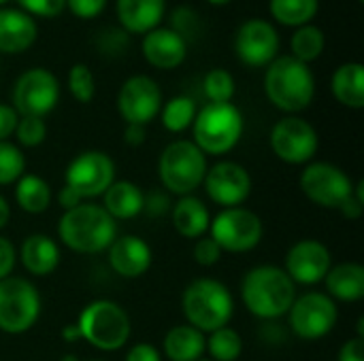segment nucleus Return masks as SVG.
Wrapping results in <instances>:
<instances>
[{
  "label": "nucleus",
  "mask_w": 364,
  "mask_h": 361,
  "mask_svg": "<svg viewBox=\"0 0 364 361\" xmlns=\"http://www.w3.org/2000/svg\"><path fill=\"white\" fill-rule=\"evenodd\" d=\"M53 194L45 179L36 174H21L15 183V202L23 213L41 215L51 206Z\"/></svg>",
  "instance_id": "nucleus-29"
},
{
  "label": "nucleus",
  "mask_w": 364,
  "mask_h": 361,
  "mask_svg": "<svg viewBox=\"0 0 364 361\" xmlns=\"http://www.w3.org/2000/svg\"><path fill=\"white\" fill-rule=\"evenodd\" d=\"M62 361H79V357H77V355H64Z\"/></svg>",
  "instance_id": "nucleus-50"
},
{
  "label": "nucleus",
  "mask_w": 364,
  "mask_h": 361,
  "mask_svg": "<svg viewBox=\"0 0 364 361\" xmlns=\"http://www.w3.org/2000/svg\"><path fill=\"white\" fill-rule=\"evenodd\" d=\"M17 262V249L6 236H0V281L13 274Z\"/></svg>",
  "instance_id": "nucleus-42"
},
{
  "label": "nucleus",
  "mask_w": 364,
  "mask_h": 361,
  "mask_svg": "<svg viewBox=\"0 0 364 361\" xmlns=\"http://www.w3.org/2000/svg\"><path fill=\"white\" fill-rule=\"evenodd\" d=\"M271 13L279 23L307 26L318 13V0H271Z\"/></svg>",
  "instance_id": "nucleus-31"
},
{
  "label": "nucleus",
  "mask_w": 364,
  "mask_h": 361,
  "mask_svg": "<svg viewBox=\"0 0 364 361\" xmlns=\"http://www.w3.org/2000/svg\"><path fill=\"white\" fill-rule=\"evenodd\" d=\"M58 238L75 253H102L117 238V221L100 204L81 202L60 217Z\"/></svg>",
  "instance_id": "nucleus-2"
},
{
  "label": "nucleus",
  "mask_w": 364,
  "mask_h": 361,
  "mask_svg": "<svg viewBox=\"0 0 364 361\" xmlns=\"http://www.w3.org/2000/svg\"><path fill=\"white\" fill-rule=\"evenodd\" d=\"M181 309L188 326L203 334H211L230 323L235 315V300L222 281L196 279L183 289Z\"/></svg>",
  "instance_id": "nucleus-3"
},
{
  "label": "nucleus",
  "mask_w": 364,
  "mask_h": 361,
  "mask_svg": "<svg viewBox=\"0 0 364 361\" xmlns=\"http://www.w3.org/2000/svg\"><path fill=\"white\" fill-rule=\"evenodd\" d=\"M324 49V34L316 26H301L292 34V57L301 62H314Z\"/></svg>",
  "instance_id": "nucleus-33"
},
{
  "label": "nucleus",
  "mask_w": 364,
  "mask_h": 361,
  "mask_svg": "<svg viewBox=\"0 0 364 361\" xmlns=\"http://www.w3.org/2000/svg\"><path fill=\"white\" fill-rule=\"evenodd\" d=\"M264 89L277 109L299 113L311 104L316 96V79L305 62L292 55H282L269 64Z\"/></svg>",
  "instance_id": "nucleus-4"
},
{
  "label": "nucleus",
  "mask_w": 364,
  "mask_h": 361,
  "mask_svg": "<svg viewBox=\"0 0 364 361\" xmlns=\"http://www.w3.org/2000/svg\"><path fill=\"white\" fill-rule=\"evenodd\" d=\"M207 336L192 326H175L162 340V351L168 361H196L205 355Z\"/></svg>",
  "instance_id": "nucleus-27"
},
{
  "label": "nucleus",
  "mask_w": 364,
  "mask_h": 361,
  "mask_svg": "<svg viewBox=\"0 0 364 361\" xmlns=\"http://www.w3.org/2000/svg\"><path fill=\"white\" fill-rule=\"evenodd\" d=\"M294 298L296 285L279 266L262 264L247 270L241 279V300L245 309L262 321H275L288 315Z\"/></svg>",
  "instance_id": "nucleus-1"
},
{
  "label": "nucleus",
  "mask_w": 364,
  "mask_h": 361,
  "mask_svg": "<svg viewBox=\"0 0 364 361\" xmlns=\"http://www.w3.org/2000/svg\"><path fill=\"white\" fill-rule=\"evenodd\" d=\"M164 15V0H117L122 26L134 34L151 32Z\"/></svg>",
  "instance_id": "nucleus-26"
},
{
  "label": "nucleus",
  "mask_w": 364,
  "mask_h": 361,
  "mask_svg": "<svg viewBox=\"0 0 364 361\" xmlns=\"http://www.w3.org/2000/svg\"><path fill=\"white\" fill-rule=\"evenodd\" d=\"M143 189L132 181H113L111 187L102 194V209L115 221H128L143 213Z\"/></svg>",
  "instance_id": "nucleus-25"
},
{
  "label": "nucleus",
  "mask_w": 364,
  "mask_h": 361,
  "mask_svg": "<svg viewBox=\"0 0 364 361\" xmlns=\"http://www.w3.org/2000/svg\"><path fill=\"white\" fill-rule=\"evenodd\" d=\"M81 202H85V200H83L81 196H77V194H75L70 187H66V185H64V187L60 189V194H58V204H60L64 211H70V209L79 206Z\"/></svg>",
  "instance_id": "nucleus-47"
},
{
  "label": "nucleus",
  "mask_w": 364,
  "mask_h": 361,
  "mask_svg": "<svg viewBox=\"0 0 364 361\" xmlns=\"http://www.w3.org/2000/svg\"><path fill=\"white\" fill-rule=\"evenodd\" d=\"M62 338H64L66 343L81 340V334H79V328H77V323H68V326H64V328H62Z\"/></svg>",
  "instance_id": "nucleus-49"
},
{
  "label": "nucleus",
  "mask_w": 364,
  "mask_h": 361,
  "mask_svg": "<svg viewBox=\"0 0 364 361\" xmlns=\"http://www.w3.org/2000/svg\"><path fill=\"white\" fill-rule=\"evenodd\" d=\"M81 340L102 353H115L126 347L132 334L128 313L113 300H94L83 306L77 319Z\"/></svg>",
  "instance_id": "nucleus-5"
},
{
  "label": "nucleus",
  "mask_w": 364,
  "mask_h": 361,
  "mask_svg": "<svg viewBox=\"0 0 364 361\" xmlns=\"http://www.w3.org/2000/svg\"><path fill=\"white\" fill-rule=\"evenodd\" d=\"M196 361H211V360H205V357H200V360H196Z\"/></svg>",
  "instance_id": "nucleus-52"
},
{
  "label": "nucleus",
  "mask_w": 364,
  "mask_h": 361,
  "mask_svg": "<svg viewBox=\"0 0 364 361\" xmlns=\"http://www.w3.org/2000/svg\"><path fill=\"white\" fill-rule=\"evenodd\" d=\"M192 255H194V262H196V264H200V266L207 268V266H215V264L222 260L224 251L220 249V245H218L209 234H205V236L196 238Z\"/></svg>",
  "instance_id": "nucleus-38"
},
{
  "label": "nucleus",
  "mask_w": 364,
  "mask_h": 361,
  "mask_svg": "<svg viewBox=\"0 0 364 361\" xmlns=\"http://www.w3.org/2000/svg\"><path fill=\"white\" fill-rule=\"evenodd\" d=\"M331 266H333L331 249L320 240L303 238L288 249L284 270L294 285H318L324 281Z\"/></svg>",
  "instance_id": "nucleus-17"
},
{
  "label": "nucleus",
  "mask_w": 364,
  "mask_h": 361,
  "mask_svg": "<svg viewBox=\"0 0 364 361\" xmlns=\"http://www.w3.org/2000/svg\"><path fill=\"white\" fill-rule=\"evenodd\" d=\"M171 209H173V202L164 191H151L143 200V211L151 217H162L171 213Z\"/></svg>",
  "instance_id": "nucleus-40"
},
{
  "label": "nucleus",
  "mask_w": 364,
  "mask_h": 361,
  "mask_svg": "<svg viewBox=\"0 0 364 361\" xmlns=\"http://www.w3.org/2000/svg\"><path fill=\"white\" fill-rule=\"evenodd\" d=\"M205 194L209 200L222 209L241 206L252 194V177L245 166L237 162H218L207 168L203 179Z\"/></svg>",
  "instance_id": "nucleus-15"
},
{
  "label": "nucleus",
  "mask_w": 364,
  "mask_h": 361,
  "mask_svg": "<svg viewBox=\"0 0 364 361\" xmlns=\"http://www.w3.org/2000/svg\"><path fill=\"white\" fill-rule=\"evenodd\" d=\"M337 361H364V338L354 336L348 343L341 345Z\"/></svg>",
  "instance_id": "nucleus-44"
},
{
  "label": "nucleus",
  "mask_w": 364,
  "mask_h": 361,
  "mask_svg": "<svg viewBox=\"0 0 364 361\" xmlns=\"http://www.w3.org/2000/svg\"><path fill=\"white\" fill-rule=\"evenodd\" d=\"M124 361H162L160 351L149 345V343H136L134 347L128 349L126 353V360Z\"/></svg>",
  "instance_id": "nucleus-45"
},
{
  "label": "nucleus",
  "mask_w": 364,
  "mask_h": 361,
  "mask_svg": "<svg viewBox=\"0 0 364 361\" xmlns=\"http://www.w3.org/2000/svg\"><path fill=\"white\" fill-rule=\"evenodd\" d=\"M318 132L303 117H284L271 130V149L273 153L292 166L309 164L318 153Z\"/></svg>",
  "instance_id": "nucleus-14"
},
{
  "label": "nucleus",
  "mask_w": 364,
  "mask_h": 361,
  "mask_svg": "<svg viewBox=\"0 0 364 361\" xmlns=\"http://www.w3.org/2000/svg\"><path fill=\"white\" fill-rule=\"evenodd\" d=\"M109 253V266L111 270L122 277V279H139L151 268V247L134 234H124L117 236L111 247L107 249Z\"/></svg>",
  "instance_id": "nucleus-19"
},
{
  "label": "nucleus",
  "mask_w": 364,
  "mask_h": 361,
  "mask_svg": "<svg viewBox=\"0 0 364 361\" xmlns=\"http://www.w3.org/2000/svg\"><path fill=\"white\" fill-rule=\"evenodd\" d=\"M17 121H19L17 111L13 106H9V104H2L0 102V143L2 140H9V136L15 134Z\"/></svg>",
  "instance_id": "nucleus-43"
},
{
  "label": "nucleus",
  "mask_w": 364,
  "mask_h": 361,
  "mask_svg": "<svg viewBox=\"0 0 364 361\" xmlns=\"http://www.w3.org/2000/svg\"><path fill=\"white\" fill-rule=\"evenodd\" d=\"M299 183L309 202L335 211H339V206L354 191V181L350 174L331 162H309L301 172Z\"/></svg>",
  "instance_id": "nucleus-11"
},
{
  "label": "nucleus",
  "mask_w": 364,
  "mask_h": 361,
  "mask_svg": "<svg viewBox=\"0 0 364 361\" xmlns=\"http://www.w3.org/2000/svg\"><path fill=\"white\" fill-rule=\"evenodd\" d=\"M36 40L34 19L17 9H0V51L19 53Z\"/></svg>",
  "instance_id": "nucleus-22"
},
{
  "label": "nucleus",
  "mask_w": 364,
  "mask_h": 361,
  "mask_svg": "<svg viewBox=\"0 0 364 361\" xmlns=\"http://www.w3.org/2000/svg\"><path fill=\"white\" fill-rule=\"evenodd\" d=\"M205 351L211 361H237L243 353V338L237 330L226 326L207 336Z\"/></svg>",
  "instance_id": "nucleus-30"
},
{
  "label": "nucleus",
  "mask_w": 364,
  "mask_h": 361,
  "mask_svg": "<svg viewBox=\"0 0 364 361\" xmlns=\"http://www.w3.org/2000/svg\"><path fill=\"white\" fill-rule=\"evenodd\" d=\"M26 174V157L21 149L9 140L0 143V185L17 183V179Z\"/></svg>",
  "instance_id": "nucleus-34"
},
{
  "label": "nucleus",
  "mask_w": 364,
  "mask_h": 361,
  "mask_svg": "<svg viewBox=\"0 0 364 361\" xmlns=\"http://www.w3.org/2000/svg\"><path fill=\"white\" fill-rule=\"evenodd\" d=\"M147 138V132H145V126H134V123H126V130H124V143L130 145V147H139L143 145Z\"/></svg>",
  "instance_id": "nucleus-46"
},
{
  "label": "nucleus",
  "mask_w": 364,
  "mask_h": 361,
  "mask_svg": "<svg viewBox=\"0 0 364 361\" xmlns=\"http://www.w3.org/2000/svg\"><path fill=\"white\" fill-rule=\"evenodd\" d=\"M115 181V162L105 151H83L66 168L64 185L85 202L102 196Z\"/></svg>",
  "instance_id": "nucleus-12"
},
{
  "label": "nucleus",
  "mask_w": 364,
  "mask_h": 361,
  "mask_svg": "<svg viewBox=\"0 0 364 361\" xmlns=\"http://www.w3.org/2000/svg\"><path fill=\"white\" fill-rule=\"evenodd\" d=\"M326 296L339 302H360L364 298V268L356 262L331 266L324 277Z\"/></svg>",
  "instance_id": "nucleus-24"
},
{
  "label": "nucleus",
  "mask_w": 364,
  "mask_h": 361,
  "mask_svg": "<svg viewBox=\"0 0 364 361\" xmlns=\"http://www.w3.org/2000/svg\"><path fill=\"white\" fill-rule=\"evenodd\" d=\"M203 89H205V96L209 98V102H230L235 96V79L228 70L215 68V70L207 72Z\"/></svg>",
  "instance_id": "nucleus-35"
},
{
  "label": "nucleus",
  "mask_w": 364,
  "mask_h": 361,
  "mask_svg": "<svg viewBox=\"0 0 364 361\" xmlns=\"http://www.w3.org/2000/svg\"><path fill=\"white\" fill-rule=\"evenodd\" d=\"M211 4H226V2H230V0H209Z\"/></svg>",
  "instance_id": "nucleus-51"
},
{
  "label": "nucleus",
  "mask_w": 364,
  "mask_h": 361,
  "mask_svg": "<svg viewBox=\"0 0 364 361\" xmlns=\"http://www.w3.org/2000/svg\"><path fill=\"white\" fill-rule=\"evenodd\" d=\"M160 115H162V126L168 132L179 134L192 126V121L196 117V104L188 96H177L160 109Z\"/></svg>",
  "instance_id": "nucleus-32"
},
{
  "label": "nucleus",
  "mask_w": 364,
  "mask_h": 361,
  "mask_svg": "<svg viewBox=\"0 0 364 361\" xmlns=\"http://www.w3.org/2000/svg\"><path fill=\"white\" fill-rule=\"evenodd\" d=\"M162 109V91L158 83L145 74L130 77L117 94V111L126 123L147 126Z\"/></svg>",
  "instance_id": "nucleus-16"
},
{
  "label": "nucleus",
  "mask_w": 364,
  "mask_h": 361,
  "mask_svg": "<svg viewBox=\"0 0 364 361\" xmlns=\"http://www.w3.org/2000/svg\"><path fill=\"white\" fill-rule=\"evenodd\" d=\"M333 94L348 109L364 106V68L358 62H348L333 77Z\"/></svg>",
  "instance_id": "nucleus-28"
},
{
  "label": "nucleus",
  "mask_w": 364,
  "mask_h": 361,
  "mask_svg": "<svg viewBox=\"0 0 364 361\" xmlns=\"http://www.w3.org/2000/svg\"><path fill=\"white\" fill-rule=\"evenodd\" d=\"M107 0H66V6L81 19L98 17L105 11Z\"/></svg>",
  "instance_id": "nucleus-41"
},
{
  "label": "nucleus",
  "mask_w": 364,
  "mask_h": 361,
  "mask_svg": "<svg viewBox=\"0 0 364 361\" xmlns=\"http://www.w3.org/2000/svg\"><path fill=\"white\" fill-rule=\"evenodd\" d=\"M235 49L243 64L252 68H260V66L271 64L277 57L279 34L269 21L250 19L239 28Z\"/></svg>",
  "instance_id": "nucleus-18"
},
{
  "label": "nucleus",
  "mask_w": 364,
  "mask_h": 361,
  "mask_svg": "<svg viewBox=\"0 0 364 361\" xmlns=\"http://www.w3.org/2000/svg\"><path fill=\"white\" fill-rule=\"evenodd\" d=\"M171 217H173V228L190 240H196L200 236H205L209 232V223H211V213L207 209V204L192 196H181L173 209H171Z\"/></svg>",
  "instance_id": "nucleus-23"
},
{
  "label": "nucleus",
  "mask_w": 364,
  "mask_h": 361,
  "mask_svg": "<svg viewBox=\"0 0 364 361\" xmlns=\"http://www.w3.org/2000/svg\"><path fill=\"white\" fill-rule=\"evenodd\" d=\"M143 53L151 66L171 70V68H177L186 60L188 47H186L183 36L177 30L154 28L151 32H147L143 40Z\"/></svg>",
  "instance_id": "nucleus-20"
},
{
  "label": "nucleus",
  "mask_w": 364,
  "mask_h": 361,
  "mask_svg": "<svg viewBox=\"0 0 364 361\" xmlns=\"http://www.w3.org/2000/svg\"><path fill=\"white\" fill-rule=\"evenodd\" d=\"M209 236L224 253H247L260 245L264 223L245 206L222 209L209 223Z\"/></svg>",
  "instance_id": "nucleus-9"
},
{
  "label": "nucleus",
  "mask_w": 364,
  "mask_h": 361,
  "mask_svg": "<svg viewBox=\"0 0 364 361\" xmlns=\"http://www.w3.org/2000/svg\"><path fill=\"white\" fill-rule=\"evenodd\" d=\"M192 128V143L205 155H226L239 145L245 123L241 111L232 102H209L196 113Z\"/></svg>",
  "instance_id": "nucleus-6"
},
{
  "label": "nucleus",
  "mask_w": 364,
  "mask_h": 361,
  "mask_svg": "<svg viewBox=\"0 0 364 361\" xmlns=\"http://www.w3.org/2000/svg\"><path fill=\"white\" fill-rule=\"evenodd\" d=\"M28 13L41 17H55L66 6V0H17Z\"/></svg>",
  "instance_id": "nucleus-39"
},
{
  "label": "nucleus",
  "mask_w": 364,
  "mask_h": 361,
  "mask_svg": "<svg viewBox=\"0 0 364 361\" xmlns=\"http://www.w3.org/2000/svg\"><path fill=\"white\" fill-rule=\"evenodd\" d=\"M92 361H100V360H92Z\"/></svg>",
  "instance_id": "nucleus-54"
},
{
  "label": "nucleus",
  "mask_w": 364,
  "mask_h": 361,
  "mask_svg": "<svg viewBox=\"0 0 364 361\" xmlns=\"http://www.w3.org/2000/svg\"><path fill=\"white\" fill-rule=\"evenodd\" d=\"M60 247L47 234H30L23 238L17 260L21 262L23 270L32 277H49L60 266Z\"/></svg>",
  "instance_id": "nucleus-21"
},
{
  "label": "nucleus",
  "mask_w": 364,
  "mask_h": 361,
  "mask_svg": "<svg viewBox=\"0 0 364 361\" xmlns=\"http://www.w3.org/2000/svg\"><path fill=\"white\" fill-rule=\"evenodd\" d=\"M41 317V294L23 277L0 281V332L19 336L36 326Z\"/></svg>",
  "instance_id": "nucleus-8"
},
{
  "label": "nucleus",
  "mask_w": 364,
  "mask_h": 361,
  "mask_svg": "<svg viewBox=\"0 0 364 361\" xmlns=\"http://www.w3.org/2000/svg\"><path fill=\"white\" fill-rule=\"evenodd\" d=\"M339 319V309L324 291L296 296L288 311V326L301 340H320L328 336Z\"/></svg>",
  "instance_id": "nucleus-10"
},
{
  "label": "nucleus",
  "mask_w": 364,
  "mask_h": 361,
  "mask_svg": "<svg viewBox=\"0 0 364 361\" xmlns=\"http://www.w3.org/2000/svg\"><path fill=\"white\" fill-rule=\"evenodd\" d=\"M11 219V204L6 202V198L0 194V230H4L9 226Z\"/></svg>",
  "instance_id": "nucleus-48"
},
{
  "label": "nucleus",
  "mask_w": 364,
  "mask_h": 361,
  "mask_svg": "<svg viewBox=\"0 0 364 361\" xmlns=\"http://www.w3.org/2000/svg\"><path fill=\"white\" fill-rule=\"evenodd\" d=\"M60 100V83L47 68L26 70L13 89V109L21 117H45Z\"/></svg>",
  "instance_id": "nucleus-13"
},
{
  "label": "nucleus",
  "mask_w": 364,
  "mask_h": 361,
  "mask_svg": "<svg viewBox=\"0 0 364 361\" xmlns=\"http://www.w3.org/2000/svg\"><path fill=\"white\" fill-rule=\"evenodd\" d=\"M68 89L73 94L75 100H79L81 104L92 102L94 94H96V81L92 70L85 64H75L68 70Z\"/></svg>",
  "instance_id": "nucleus-36"
},
{
  "label": "nucleus",
  "mask_w": 364,
  "mask_h": 361,
  "mask_svg": "<svg viewBox=\"0 0 364 361\" xmlns=\"http://www.w3.org/2000/svg\"><path fill=\"white\" fill-rule=\"evenodd\" d=\"M15 138L21 147L34 149L47 138V126L41 117H19L15 128Z\"/></svg>",
  "instance_id": "nucleus-37"
},
{
  "label": "nucleus",
  "mask_w": 364,
  "mask_h": 361,
  "mask_svg": "<svg viewBox=\"0 0 364 361\" xmlns=\"http://www.w3.org/2000/svg\"><path fill=\"white\" fill-rule=\"evenodd\" d=\"M207 155L192 140H173L158 160V177L166 191L192 196L207 174Z\"/></svg>",
  "instance_id": "nucleus-7"
},
{
  "label": "nucleus",
  "mask_w": 364,
  "mask_h": 361,
  "mask_svg": "<svg viewBox=\"0 0 364 361\" xmlns=\"http://www.w3.org/2000/svg\"><path fill=\"white\" fill-rule=\"evenodd\" d=\"M4 2H6V0H0V4H4Z\"/></svg>",
  "instance_id": "nucleus-53"
}]
</instances>
